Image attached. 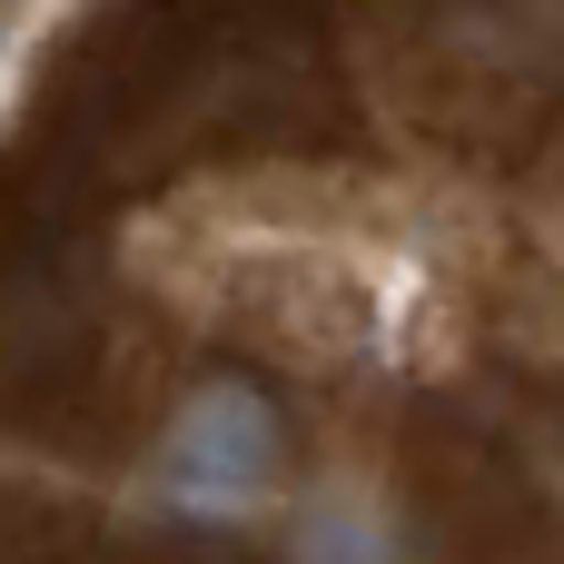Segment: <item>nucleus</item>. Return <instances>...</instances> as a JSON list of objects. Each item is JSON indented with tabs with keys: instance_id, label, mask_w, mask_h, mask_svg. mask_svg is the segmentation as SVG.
Listing matches in <instances>:
<instances>
[{
	"instance_id": "f257e3e1",
	"label": "nucleus",
	"mask_w": 564,
	"mask_h": 564,
	"mask_svg": "<svg viewBox=\"0 0 564 564\" xmlns=\"http://www.w3.org/2000/svg\"><path fill=\"white\" fill-rule=\"evenodd\" d=\"M278 476H288V416H278V397L248 387V377L188 387L178 416H169L159 446H149V506H169V516H218V525H228V516L268 506Z\"/></svg>"
},
{
	"instance_id": "f03ea898",
	"label": "nucleus",
	"mask_w": 564,
	"mask_h": 564,
	"mask_svg": "<svg viewBox=\"0 0 564 564\" xmlns=\"http://www.w3.org/2000/svg\"><path fill=\"white\" fill-rule=\"evenodd\" d=\"M297 555H387V545H406L397 525H347V516H307L297 535H288Z\"/></svg>"
}]
</instances>
